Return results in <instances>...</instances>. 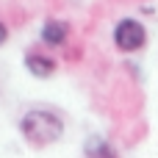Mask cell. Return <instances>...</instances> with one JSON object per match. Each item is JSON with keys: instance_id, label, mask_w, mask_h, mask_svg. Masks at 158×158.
I'll list each match as a JSON object with an SVG mask.
<instances>
[{"instance_id": "7a4b0ae2", "label": "cell", "mask_w": 158, "mask_h": 158, "mask_svg": "<svg viewBox=\"0 0 158 158\" xmlns=\"http://www.w3.org/2000/svg\"><path fill=\"white\" fill-rule=\"evenodd\" d=\"M144 42H147V31H144V25L139 19L125 17V19L117 22V28H114V44L122 53H136V50L144 47Z\"/></svg>"}, {"instance_id": "277c9868", "label": "cell", "mask_w": 158, "mask_h": 158, "mask_svg": "<svg viewBox=\"0 0 158 158\" xmlns=\"http://www.w3.org/2000/svg\"><path fill=\"white\" fill-rule=\"evenodd\" d=\"M25 67H28V72L36 75V78H50V75L56 72V61L47 58V56H42V53H28V56H25Z\"/></svg>"}, {"instance_id": "3957f363", "label": "cell", "mask_w": 158, "mask_h": 158, "mask_svg": "<svg viewBox=\"0 0 158 158\" xmlns=\"http://www.w3.org/2000/svg\"><path fill=\"white\" fill-rule=\"evenodd\" d=\"M67 36H69V25H67L64 19H47V22L42 25V42L50 44V47L64 44Z\"/></svg>"}, {"instance_id": "5b68a950", "label": "cell", "mask_w": 158, "mask_h": 158, "mask_svg": "<svg viewBox=\"0 0 158 158\" xmlns=\"http://www.w3.org/2000/svg\"><path fill=\"white\" fill-rule=\"evenodd\" d=\"M86 153H89L92 158H114L111 147H108L103 139H89V144H86Z\"/></svg>"}, {"instance_id": "8992f818", "label": "cell", "mask_w": 158, "mask_h": 158, "mask_svg": "<svg viewBox=\"0 0 158 158\" xmlns=\"http://www.w3.org/2000/svg\"><path fill=\"white\" fill-rule=\"evenodd\" d=\"M6 36H8V31H6V25H3V22H0V44H3V42H6Z\"/></svg>"}, {"instance_id": "6da1fadb", "label": "cell", "mask_w": 158, "mask_h": 158, "mask_svg": "<svg viewBox=\"0 0 158 158\" xmlns=\"http://www.w3.org/2000/svg\"><path fill=\"white\" fill-rule=\"evenodd\" d=\"M19 131H22V136H25L31 144L44 147V144H53V142L61 139V133H64V122H61L58 114H53V111L33 108V111H28V114L22 117Z\"/></svg>"}]
</instances>
